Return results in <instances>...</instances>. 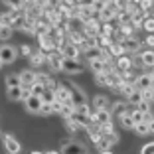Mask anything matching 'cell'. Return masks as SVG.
<instances>
[{
  "label": "cell",
  "instance_id": "1",
  "mask_svg": "<svg viewBox=\"0 0 154 154\" xmlns=\"http://www.w3.org/2000/svg\"><path fill=\"white\" fill-rule=\"evenodd\" d=\"M61 71L71 73V75H77V73H81V71H83V65L79 63V59L63 57V59H61Z\"/></svg>",
  "mask_w": 154,
  "mask_h": 154
},
{
  "label": "cell",
  "instance_id": "2",
  "mask_svg": "<svg viewBox=\"0 0 154 154\" xmlns=\"http://www.w3.org/2000/svg\"><path fill=\"white\" fill-rule=\"evenodd\" d=\"M89 119H91V122H93V125H105V122H111V121H113L109 109H97L95 113L89 115Z\"/></svg>",
  "mask_w": 154,
  "mask_h": 154
},
{
  "label": "cell",
  "instance_id": "3",
  "mask_svg": "<svg viewBox=\"0 0 154 154\" xmlns=\"http://www.w3.org/2000/svg\"><path fill=\"white\" fill-rule=\"evenodd\" d=\"M24 103H26V111H28V113L40 115V109H42V103H44V99H42L40 95H30L28 99H24Z\"/></svg>",
  "mask_w": 154,
  "mask_h": 154
},
{
  "label": "cell",
  "instance_id": "4",
  "mask_svg": "<svg viewBox=\"0 0 154 154\" xmlns=\"http://www.w3.org/2000/svg\"><path fill=\"white\" fill-rule=\"evenodd\" d=\"M16 55H18V50L12 48V45H2L0 48V61L2 63H14Z\"/></svg>",
  "mask_w": 154,
  "mask_h": 154
},
{
  "label": "cell",
  "instance_id": "5",
  "mask_svg": "<svg viewBox=\"0 0 154 154\" xmlns=\"http://www.w3.org/2000/svg\"><path fill=\"white\" fill-rule=\"evenodd\" d=\"M2 142H4L6 152H10V154H18L20 150H22L18 138H16V136H12V134H4V136H2Z\"/></svg>",
  "mask_w": 154,
  "mask_h": 154
},
{
  "label": "cell",
  "instance_id": "6",
  "mask_svg": "<svg viewBox=\"0 0 154 154\" xmlns=\"http://www.w3.org/2000/svg\"><path fill=\"white\" fill-rule=\"evenodd\" d=\"M117 10L119 8L113 4V2H111V4H105V8L99 12V20H103V22H111V20L117 16Z\"/></svg>",
  "mask_w": 154,
  "mask_h": 154
},
{
  "label": "cell",
  "instance_id": "7",
  "mask_svg": "<svg viewBox=\"0 0 154 154\" xmlns=\"http://www.w3.org/2000/svg\"><path fill=\"white\" fill-rule=\"evenodd\" d=\"M140 42L138 40H134V38H125V40H122V48H125V51H128V54H138V51H140Z\"/></svg>",
  "mask_w": 154,
  "mask_h": 154
},
{
  "label": "cell",
  "instance_id": "8",
  "mask_svg": "<svg viewBox=\"0 0 154 154\" xmlns=\"http://www.w3.org/2000/svg\"><path fill=\"white\" fill-rule=\"evenodd\" d=\"M85 146L81 144V142H61V152H85Z\"/></svg>",
  "mask_w": 154,
  "mask_h": 154
},
{
  "label": "cell",
  "instance_id": "9",
  "mask_svg": "<svg viewBox=\"0 0 154 154\" xmlns=\"http://www.w3.org/2000/svg\"><path fill=\"white\" fill-rule=\"evenodd\" d=\"M61 59H63V55L55 51V54H50V55H48V59H45V61L50 63V67L54 69V71H61Z\"/></svg>",
  "mask_w": 154,
  "mask_h": 154
},
{
  "label": "cell",
  "instance_id": "10",
  "mask_svg": "<svg viewBox=\"0 0 154 154\" xmlns=\"http://www.w3.org/2000/svg\"><path fill=\"white\" fill-rule=\"evenodd\" d=\"M136 85H138V89H148V87H154V77L148 75V73H144V75H138L136 77Z\"/></svg>",
  "mask_w": 154,
  "mask_h": 154
},
{
  "label": "cell",
  "instance_id": "11",
  "mask_svg": "<svg viewBox=\"0 0 154 154\" xmlns=\"http://www.w3.org/2000/svg\"><path fill=\"white\" fill-rule=\"evenodd\" d=\"M55 99L61 101V103H69V101H71V89H67V87H63V85L57 87V89H55Z\"/></svg>",
  "mask_w": 154,
  "mask_h": 154
},
{
  "label": "cell",
  "instance_id": "12",
  "mask_svg": "<svg viewBox=\"0 0 154 154\" xmlns=\"http://www.w3.org/2000/svg\"><path fill=\"white\" fill-rule=\"evenodd\" d=\"M85 55H87V59H99V57H103V48L101 45H97V44H93V45H89L85 50Z\"/></svg>",
  "mask_w": 154,
  "mask_h": 154
},
{
  "label": "cell",
  "instance_id": "13",
  "mask_svg": "<svg viewBox=\"0 0 154 154\" xmlns=\"http://www.w3.org/2000/svg\"><path fill=\"white\" fill-rule=\"evenodd\" d=\"M138 54H140V61L144 67H154V50L138 51Z\"/></svg>",
  "mask_w": 154,
  "mask_h": 154
},
{
  "label": "cell",
  "instance_id": "14",
  "mask_svg": "<svg viewBox=\"0 0 154 154\" xmlns=\"http://www.w3.org/2000/svg\"><path fill=\"white\" fill-rule=\"evenodd\" d=\"M6 97H8L10 101H22V85L8 87V91H6Z\"/></svg>",
  "mask_w": 154,
  "mask_h": 154
},
{
  "label": "cell",
  "instance_id": "15",
  "mask_svg": "<svg viewBox=\"0 0 154 154\" xmlns=\"http://www.w3.org/2000/svg\"><path fill=\"white\" fill-rule=\"evenodd\" d=\"M71 101H73V105L87 103V101H85V93H83V91L79 89L77 85H73V87H71Z\"/></svg>",
  "mask_w": 154,
  "mask_h": 154
},
{
  "label": "cell",
  "instance_id": "16",
  "mask_svg": "<svg viewBox=\"0 0 154 154\" xmlns=\"http://www.w3.org/2000/svg\"><path fill=\"white\" fill-rule=\"evenodd\" d=\"M45 59H48V55H45L42 50H38V51H34V54H30V61H32L34 67H40V65L44 63Z\"/></svg>",
  "mask_w": 154,
  "mask_h": 154
},
{
  "label": "cell",
  "instance_id": "17",
  "mask_svg": "<svg viewBox=\"0 0 154 154\" xmlns=\"http://www.w3.org/2000/svg\"><path fill=\"white\" fill-rule=\"evenodd\" d=\"M132 67V59L128 57V55H119L117 59V69L119 71H127V69Z\"/></svg>",
  "mask_w": 154,
  "mask_h": 154
},
{
  "label": "cell",
  "instance_id": "18",
  "mask_svg": "<svg viewBox=\"0 0 154 154\" xmlns=\"http://www.w3.org/2000/svg\"><path fill=\"white\" fill-rule=\"evenodd\" d=\"M20 81H22V85H32V83L36 81V73H34L32 69H24V71L20 73Z\"/></svg>",
  "mask_w": 154,
  "mask_h": 154
},
{
  "label": "cell",
  "instance_id": "19",
  "mask_svg": "<svg viewBox=\"0 0 154 154\" xmlns=\"http://www.w3.org/2000/svg\"><path fill=\"white\" fill-rule=\"evenodd\" d=\"M93 109H109V99L105 95H95L93 97Z\"/></svg>",
  "mask_w": 154,
  "mask_h": 154
},
{
  "label": "cell",
  "instance_id": "20",
  "mask_svg": "<svg viewBox=\"0 0 154 154\" xmlns=\"http://www.w3.org/2000/svg\"><path fill=\"white\" fill-rule=\"evenodd\" d=\"M119 119H121V127H122V128H132V127H134L132 115L128 113V111H125L122 115H119Z\"/></svg>",
  "mask_w": 154,
  "mask_h": 154
},
{
  "label": "cell",
  "instance_id": "21",
  "mask_svg": "<svg viewBox=\"0 0 154 154\" xmlns=\"http://www.w3.org/2000/svg\"><path fill=\"white\" fill-rule=\"evenodd\" d=\"M132 131H134L136 134H140V136H146V134H150V132H148V125H146V121L134 122V127H132Z\"/></svg>",
  "mask_w": 154,
  "mask_h": 154
},
{
  "label": "cell",
  "instance_id": "22",
  "mask_svg": "<svg viewBox=\"0 0 154 154\" xmlns=\"http://www.w3.org/2000/svg\"><path fill=\"white\" fill-rule=\"evenodd\" d=\"M95 81H97V85H101V87L109 85V71H99V73H95Z\"/></svg>",
  "mask_w": 154,
  "mask_h": 154
},
{
  "label": "cell",
  "instance_id": "23",
  "mask_svg": "<svg viewBox=\"0 0 154 154\" xmlns=\"http://www.w3.org/2000/svg\"><path fill=\"white\" fill-rule=\"evenodd\" d=\"M142 28L148 34H154V16H144L142 18Z\"/></svg>",
  "mask_w": 154,
  "mask_h": 154
},
{
  "label": "cell",
  "instance_id": "24",
  "mask_svg": "<svg viewBox=\"0 0 154 154\" xmlns=\"http://www.w3.org/2000/svg\"><path fill=\"white\" fill-rule=\"evenodd\" d=\"M138 101H142V91L140 89H134L131 93V95L127 97V103H132V105H136Z\"/></svg>",
  "mask_w": 154,
  "mask_h": 154
},
{
  "label": "cell",
  "instance_id": "25",
  "mask_svg": "<svg viewBox=\"0 0 154 154\" xmlns=\"http://www.w3.org/2000/svg\"><path fill=\"white\" fill-rule=\"evenodd\" d=\"M75 113L77 115H83V117H89L91 109H89V105H87V103H79V105H75Z\"/></svg>",
  "mask_w": 154,
  "mask_h": 154
},
{
  "label": "cell",
  "instance_id": "26",
  "mask_svg": "<svg viewBox=\"0 0 154 154\" xmlns=\"http://www.w3.org/2000/svg\"><path fill=\"white\" fill-rule=\"evenodd\" d=\"M14 28L12 26H0V40H10Z\"/></svg>",
  "mask_w": 154,
  "mask_h": 154
},
{
  "label": "cell",
  "instance_id": "27",
  "mask_svg": "<svg viewBox=\"0 0 154 154\" xmlns=\"http://www.w3.org/2000/svg\"><path fill=\"white\" fill-rule=\"evenodd\" d=\"M6 85H8V87L22 85V81H20V75H16V73H10V75L6 77Z\"/></svg>",
  "mask_w": 154,
  "mask_h": 154
},
{
  "label": "cell",
  "instance_id": "28",
  "mask_svg": "<svg viewBox=\"0 0 154 154\" xmlns=\"http://www.w3.org/2000/svg\"><path fill=\"white\" fill-rule=\"evenodd\" d=\"M125 111H128V103H115L113 105V115H122Z\"/></svg>",
  "mask_w": 154,
  "mask_h": 154
},
{
  "label": "cell",
  "instance_id": "29",
  "mask_svg": "<svg viewBox=\"0 0 154 154\" xmlns=\"http://www.w3.org/2000/svg\"><path fill=\"white\" fill-rule=\"evenodd\" d=\"M103 138H105L107 142H109V144H117V142H119V136H117V132H115V131L105 132V134H103Z\"/></svg>",
  "mask_w": 154,
  "mask_h": 154
},
{
  "label": "cell",
  "instance_id": "30",
  "mask_svg": "<svg viewBox=\"0 0 154 154\" xmlns=\"http://www.w3.org/2000/svg\"><path fill=\"white\" fill-rule=\"evenodd\" d=\"M42 99L48 101V103H51V101L55 99V89H45L44 93H42Z\"/></svg>",
  "mask_w": 154,
  "mask_h": 154
},
{
  "label": "cell",
  "instance_id": "31",
  "mask_svg": "<svg viewBox=\"0 0 154 154\" xmlns=\"http://www.w3.org/2000/svg\"><path fill=\"white\" fill-rule=\"evenodd\" d=\"M6 4H8L10 8H16V10H22V8H26V4H24V0H6Z\"/></svg>",
  "mask_w": 154,
  "mask_h": 154
},
{
  "label": "cell",
  "instance_id": "32",
  "mask_svg": "<svg viewBox=\"0 0 154 154\" xmlns=\"http://www.w3.org/2000/svg\"><path fill=\"white\" fill-rule=\"evenodd\" d=\"M14 24V18L10 14H0V26H12Z\"/></svg>",
  "mask_w": 154,
  "mask_h": 154
},
{
  "label": "cell",
  "instance_id": "33",
  "mask_svg": "<svg viewBox=\"0 0 154 154\" xmlns=\"http://www.w3.org/2000/svg\"><path fill=\"white\" fill-rule=\"evenodd\" d=\"M40 115H44V117H48V115H54V111H51V105L48 103V101H44V103H42Z\"/></svg>",
  "mask_w": 154,
  "mask_h": 154
},
{
  "label": "cell",
  "instance_id": "34",
  "mask_svg": "<svg viewBox=\"0 0 154 154\" xmlns=\"http://www.w3.org/2000/svg\"><path fill=\"white\" fill-rule=\"evenodd\" d=\"M136 107H138V111H142V113H150V101H138L136 103Z\"/></svg>",
  "mask_w": 154,
  "mask_h": 154
},
{
  "label": "cell",
  "instance_id": "35",
  "mask_svg": "<svg viewBox=\"0 0 154 154\" xmlns=\"http://www.w3.org/2000/svg\"><path fill=\"white\" fill-rule=\"evenodd\" d=\"M51 111H54V113H61V107H63V103H61V101H57V99H54V101H51Z\"/></svg>",
  "mask_w": 154,
  "mask_h": 154
},
{
  "label": "cell",
  "instance_id": "36",
  "mask_svg": "<svg viewBox=\"0 0 154 154\" xmlns=\"http://www.w3.org/2000/svg\"><path fill=\"white\" fill-rule=\"evenodd\" d=\"M132 121H134V122H140V121H144V113H142V111H138V109H136V111H132Z\"/></svg>",
  "mask_w": 154,
  "mask_h": 154
},
{
  "label": "cell",
  "instance_id": "37",
  "mask_svg": "<svg viewBox=\"0 0 154 154\" xmlns=\"http://www.w3.org/2000/svg\"><path fill=\"white\" fill-rule=\"evenodd\" d=\"M30 54H32V48H30L28 44L20 45V55H24V57H30Z\"/></svg>",
  "mask_w": 154,
  "mask_h": 154
},
{
  "label": "cell",
  "instance_id": "38",
  "mask_svg": "<svg viewBox=\"0 0 154 154\" xmlns=\"http://www.w3.org/2000/svg\"><path fill=\"white\" fill-rule=\"evenodd\" d=\"M140 152H142V154H154V140L142 146V150H140Z\"/></svg>",
  "mask_w": 154,
  "mask_h": 154
},
{
  "label": "cell",
  "instance_id": "39",
  "mask_svg": "<svg viewBox=\"0 0 154 154\" xmlns=\"http://www.w3.org/2000/svg\"><path fill=\"white\" fill-rule=\"evenodd\" d=\"M32 95V91H30V85H22V101L28 99V97Z\"/></svg>",
  "mask_w": 154,
  "mask_h": 154
},
{
  "label": "cell",
  "instance_id": "40",
  "mask_svg": "<svg viewBox=\"0 0 154 154\" xmlns=\"http://www.w3.org/2000/svg\"><path fill=\"white\" fill-rule=\"evenodd\" d=\"M146 45H148V48H152V50H154V34H150V36L146 38Z\"/></svg>",
  "mask_w": 154,
  "mask_h": 154
},
{
  "label": "cell",
  "instance_id": "41",
  "mask_svg": "<svg viewBox=\"0 0 154 154\" xmlns=\"http://www.w3.org/2000/svg\"><path fill=\"white\" fill-rule=\"evenodd\" d=\"M146 125H148V132H154V119H148Z\"/></svg>",
  "mask_w": 154,
  "mask_h": 154
},
{
  "label": "cell",
  "instance_id": "42",
  "mask_svg": "<svg viewBox=\"0 0 154 154\" xmlns=\"http://www.w3.org/2000/svg\"><path fill=\"white\" fill-rule=\"evenodd\" d=\"M24 4H26V6L28 4H36V0H24Z\"/></svg>",
  "mask_w": 154,
  "mask_h": 154
},
{
  "label": "cell",
  "instance_id": "43",
  "mask_svg": "<svg viewBox=\"0 0 154 154\" xmlns=\"http://www.w3.org/2000/svg\"><path fill=\"white\" fill-rule=\"evenodd\" d=\"M2 65H4V63H2V61H0V67H2Z\"/></svg>",
  "mask_w": 154,
  "mask_h": 154
}]
</instances>
